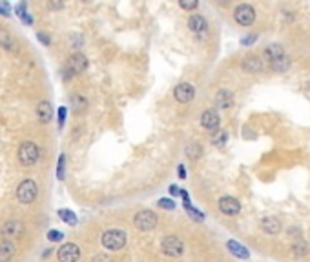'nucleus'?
<instances>
[{"mask_svg":"<svg viewBox=\"0 0 310 262\" xmlns=\"http://www.w3.org/2000/svg\"><path fill=\"white\" fill-rule=\"evenodd\" d=\"M188 29H190L192 33H195V35L204 33V31L208 29L206 19H204L202 15H199V13H192L190 17H188Z\"/></svg>","mask_w":310,"mask_h":262,"instance_id":"obj_13","label":"nucleus"},{"mask_svg":"<svg viewBox=\"0 0 310 262\" xmlns=\"http://www.w3.org/2000/svg\"><path fill=\"white\" fill-rule=\"evenodd\" d=\"M234 104V93L228 91V89H219L216 93V106L221 107V109H228Z\"/></svg>","mask_w":310,"mask_h":262,"instance_id":"obj_20","label":"nucleus"},{"mask_svg":"<svg viewBox=\"0 0 310 262\" xmlns=\"http://www.w3.org/2000/svg\"><path fill=\"white\" fill-rule=\"evenodd\" d=\"M241 69L245 73H250V75H256L263 69V60L256 55H248V57L243 58L241 62Z\"/></svg>","mask_w":310,"mask_h":262,"instance_id":"obj_14","label":"nucleus"},{"mask_svg":"<svg viewBox=\"0 0 310 262\" xmlns=\"http://www.w3.org/2000/svg\"><path fill=\"white\" fill-rule=\"evenodd\" d=\"M0 48L8 49V51H17V40L4 28H0Z\"/></svg>","mask_w":310,"mask_h":262,"instance_id":"obj_22","label":"nucleus"},{"mask_svg":"<svg viewBox=\"0 0 310 262\" xmlns=\"http://www.w3.org/2000/svg\"><path fill=\"white\" fill-rule=\"evenodd\" d=\"M157 222H159V217L153 213L152 209H141L133 217L135 228L141 229V231H152V229H155Z\"/></svg>","mask_w":310,"mask_h":262,"instance_id":"obj_2","label":"nucleus"},{"mask_svg":"<svg viewBox=\"0 0 310 262\" xmlns=\"http://www.w3.org/2000/svg\"><path fill=\"white\" fill-rule=\"evenodd\" d=\"M49 8H51V10H59V8H62V4H49Z\"/></svg>","mask_w":310,"mask_h":262,"instance_id":"obj_43","label":"nucleus"},{"mask_svg":"<svg viewBox=\"0 0 310 262\" xmlns=\"http://www.w3.org/2000/svg\"><path fill=\"white\" fill-rule=\"evenodd\" d=\"M157 206H159V208H163V209H168V211H173V209L177 208V206H175V202H173L172 199H159Z\"/></svg>","mask_w":310,"mask_h":262,"instance_id":"obj_30","label":"nucleus"},{"mask_svg":"<svg viewBox=\"0 0 310 262\" xmlns=\"http://www.w3.org/2000/svg\"><path fill=\"white\" fill-rule=\"evenodd\" d=\"M179 177H181V179H186V168H184V164H179Z\"/></svg>","mask_w":310,"mask_h":262,"instance_id":"obj_42","label":"nucleus"},{"mask_svg":"<svg viewBox=\"0 0 310 262\" xmlns=\"http://www.w3.org/2000/svg\"><path fill=\"white\" fill-rule=\"evenodd\" d=\"M37 116H39V120L42 124H49V122L53 120V107H51V104L48 100L39 102V106H37Z\"/></svg>","mask_w":310,"mask_h":262,"instance_id":"obj_17","label":"nucleus"},{"mask_svg":"<svg viewBox=\"0 0 310 262\" xmlns=\"http://www.w3.org/2000/svg\"><path fill=\"white\" fill-rule=\"evenodd\" d=\"M306 89H308V91H310V80H308V82H306Z\"/></svg>","mask_w":310,"mask_h":262,"instance_id":"obj_44","label":"nucleus"},{"mask_svg":"<svg viewBox=\"0 0 310 262\" xmlns=\"http://www.w3.org/2000/svg\"><path fill=\"white\" fill-rule=\"evenodd\" d=\"M285 48L281 46V44H277V42H272V44H268L265 48V51H263V57L266 58V62L270 64V62H274V60H277V58H283L285 57Z\"/></svg>","mask_w":310,"mask_h":262,"instance_id":"obj_15","label":"nucleus"},{"mask_svg":"<svg viewBox=\"0 0 310 262\" xmlns=\"http://www.w3.org/2000/svg\"><path fill=\"white\" fill-rule=\"evenodd\" d=\"M10 13H11L10 2H0V15L2 17H10Z\"/></svg>","mask_w":310,"mask_h":262,"instance_id":"obj_34","label":"nucleus"},{"mask_svg":"<svg viewBox=\"0 0 310 262\" xmlns=\"http://www.w3.org/2000/svg\"><path fill=\"white\" fill-rule=\"evenodd\" d=\"M37 39H39L40 42L44 44V46H49V44H51V40H49V37H48V35H44V33H37Z\"/></svg>","mask_w":310,"mask_h":262,"instance_id":"obj_37","label":"nucleus"},{"mask_svg":"<svg viewBox=\"0 0 310 262\" xmlns=\"http://www.w3.org/2000/svg\"><path fill=\"white\" fill-rule=\"evenodd\" d=\"M15 244L13 240H0V262H10L11 258L15 257Z\"/></svg>","mask_w":310,"mask_h":262,"instance_id":"obj_21","label":"nucleus"},{"mask_svg":"<svg viewBox=\"0 0 310 262\" xmlns=\"http://www.w3.org/2000/svg\"><path fill=\"white\" fill-rule=\"evenodd\" d=\"M170 195H172V197H177V195H181V188H179V186H175V184H172V186H170Z\"/></svg>","mask_w":310,"mask_h":262,"instance_id":"obj_38","label":"nucleus"},{"mask_svg":"<svg viewBox=\"0 0 310 262\" xmlns=\"http://www.w3.org/2000/svg\"><path fill=\"white\" fill-rule=\"evenodd\" d=\"M64 120H66V107H59V127L64 126Z\"/></svg>","mask_w":310,"mask_h":262,"instance_id":"obj_35","label":"nucleus"},{"mask_svg":"<svg viewBox=\"0 0 310 262\" xmlns=\"http://www.w3.org/2000/svg\"><path fill=\"white\" fill-rule=\"evenodd\" d=\"M64 170H66V155H60L59 166H57V177H59V180H64Z\"/></svg>","mask_w":310,"mask_h":262,"instance_id":"obj_29","label":"nucleus"},{"mask_svg":"<svg viewBox=\"0 0 310 262\" xmlns=\"http://www.w3.org/2000/svg\"><path fill=\"white\" fill-rule=\"evenodd\" d=\"M179 6H181L182 10L192 11V10H195L197 6H199V2H195V0H192V2H188V0H181V2H179Z\"/></svg>","mask_w":310,"mask_h":262,"instance_id":"obj_32","label":"nucleus"},{"mask_svg":"<svg viewBox=\"0 0 310 262\" xmlns=\"http://www.w3.org/2000/svg\"><path fill=\"white\" fill-rule=\"evenodd\" d=\"M126 240H128V237H126V233L123 231V229H106V231L102 233V238H100V242H102V246L106 247V249H110V251H119V249H123L124 246H126Z\"/></svg>","mask_w":310,"mask_h":262,"instance_id":"obj_1","label":"nucleus"},{"mask_svg":"<svg viewBox=\"0 0 310 262\" xmlns=\"http://www.w3.org/2000/svg\"><path fill=\"white\" fill-rule=\"evenodd\" d=\"M193 97H195V87L190 82H181L173 87V98L177 102H181V104L192 102Z\"/></svg>","mask_w":310,"mask_h":262,"instance_id":"obj_10","label":"nucleus"},{"mask_svg":"<svg viewBox=\"0 0 310 262\" xmlns=\"http://www.w3.org/2000/svg\"><path fill=\"white\" fill-rule=\"evenodd\" d=\"M88 69V58L84 57L82 53H73L69 57L68 66L64 69V80H69L73 75H79V73H84Z\"/></svg>","mask_w":310,"mask_h":262,"instance_id":"obj_5","label":"nucleus"},{"mask_svg":"<svg viewBox=\"0 0 310 262\" xmlns=\"http://www.w3.org/2000/svg\"><path fill=\"white\" fill-rule=\"evenodd\" d=\"M217 206L221 209V213L228 215V217H236V215L241 213V202L237 199H234V197H228V195L227 197H221Z\"/></svg>","mask_w":310,"mask_h":262,"instance_id":"obj_11","label":"nucleus"},{"mask_svg":"<svg viewBox=\"0 0 310 262\" xmlns=\"http://www.w3.org/2000/svg\"><path fill=\"white\" fill-rule=\"evenodd\" d=\"M71 40H73L71 48H80V46H82V39H80V37H71Z\"/></svg>","mask_w":310,"mask_h":262,"instance_id":"obj_40","label":"nucleus"},{"mask_svg":"<svg viewBox=\"0 0 310 262\" xmlns=\"http://www.w3.org/2000/svg\"><path fill=\"white\" fill-rule=\"evenodd\" d=\"M40 159V150L35 142H22L19 148V160L22 166H33Z\"/></svg>","mask_w":310,"mask_h":262,"instance_id":"obj_3","label":"nucleus"},{"mask_svg":"<svg viewBox=\"0 0 310 262\" xmlns=\"http://www.w3.org/2000/svg\"><path fill=\"white\" fill-rule=\"evenodd\" d=\"M292 253H294L295 257H305L306 253H308V244L299 240V242H294L292 244Z\"/></svg>","mask_w":310,"mask_h":262,"instance_id":"obj_26","label":"nucleus"},{"mask_svg":"<svg viewBox=\"0 0 310 262\" xmlns=\"http://www.w3.org/2000/svg\"><path fill=\"white\" fill-rule=\"evenodd\" d=\"M288 235H290V237H299L301 229L299 228H288Z\"/></svg>","mask_w":310,"mask_h":262,"instance_id":"obj_41","label":"nucleus"},{"mask_svg":"<svg viewBox=\"0 0 310 262\" xmlns=\"http://www.w3.org/2000/svg\"><path fill=\"white\" fill-rule=\"evenodd\" d=\"M219 124H221V118H219V113L216 109H204L201 113V126L208 131H217L219 129Z\"/></svg>","mask_w":310,"mask_h":262,"instance_id":"obj_12","label":"nucleus"},{"mask_svg":"<svg viewBox=\"0 0 310 262\" xmlns=\"http://www.w3.org/2000/svg\"><path fill=\"white\" fill-rule=\"evenodd\" d=\"M256 40H257V35H256V33L245 35V37L241 39V44H243V46H252V44L256 42Z\"/></svg>","mask_w":310,"mask_h":262,"instance_id":"obj_33","label":"nucleus"},{"mask_svg":"<svg viewBox=\"0 0 310 262\" xmlns=\"http://www.w3.org/2000/svg\"><path fill=\"white\" fill-rule=\"evenodd\" d=\"M71 107H73V111L79 115V113H82L86 107H88V102H86V98L82 97V95H75L73 98H71Z\"/></svg>","mask_w":310,"mask_h":262,"instance_id":"obj_24","label":"nucleus"},{"mask_svg":"<svg viewBox=\"0 0 310 262\" xmlns=\"http://www.w3.org/2000/svg\"><path fill=\"white\" fill-rule=\"evenodd\" d=\"M268 66H270V69L274 73H285V71H288V69H290L292 60H290V57H288V55H285L283 58H277V60L270 62Z\"/></svg>","mask_w":310,"mask_h":262,"instance_id":"obj_23","label":"nucleus"},{"mask_svg":"<svg viewBox=\"0 0 310 262\" xmlns=\"http://www.w3.org/2000/svg\"><path fill=\"white\" fill-rule=\"evenodd\" d=\"M22 233H24V224L15 218H11L0 226V235L4 237V240H13V238L20 237Z\"/></svg>","mask_w":310,"mask_h":262,"instance_id":"obj_8","label":"nucleus"},{"mask_svg":"<svg viewBox=\"0 0 310 262\" xmlns=\"http://www.w3.org/2000/svg\"><path fill=\"white\" fill-rule=\"evenodd\" d=\"M48 238L51 242H60L64 238V233L59 231V229H51V231H48Z\"/></svg>","mask_w":310,"mask_h":262,"instance_id":"obj_31","label":"nucleus"},{"mask_svg":"<svg viewBox=\"0 0 310 262\" xmlns=\"http://www.w3.org/2000/svg\"><path fill=\"white\" fill-rule=\"evenodd\" d=\"M59 217L62 218L66 224H69V226H75V224H77V215H75L73 211H69V209H59Z\"/></svg>","mask_w":310,"mask_h":262,"instance_id":"obj_28","label":"nucleus"},{"mask_svg":"<svg viewBox=\"0 0 310 262\" xmlns=\"http://www.w3.org/2000/svg\"><path fill=\"white\" fill-rule=\"evenodd\" d=\"M57 258L59 262H79L80 258V247L73 242H68L64 246L59 247L57 251Z\"/></svg>","mask_w":310,"mask_h":262,"instance_id":"obj_9","label":"nucleus"},{"mask_svg":"<svg viewBox=\"0 0 310 262\" xmlns=\"http://www.w3.org/2000/svg\"><path fill=\"white\" fill-rule=\"evenodd\" d=\"M202 153V148L201 144H197V142H190V144L186 146V157L192 160H197L199 157H201Z\"/></svg>","mask_w":310,"mask_h":262,"instance_id":"obj_25","label":"nucleus"},{"mask_svg":"<svg viewBox=\"0 0 310 262\" xmlns=\"http://www.w3.org/2000/svg\"><path fill=\"white\" fill-rule=\"evenodd\" d=\"M17 13H19L20 20H22V19L26 17V15H28V13H26V2H20V4L17 6Z\"/></svg>","mask_w":310,"mask_h":262,"instance_id":"obj_36","label":"nucleus"},{"mask_svg":"<svg viewBox=\"0 0 310 262\" xmlns=\"http://www.w3.org/2000/svg\"><path fill=\"white\" fill-rule=\"evenodd\" d=\"M39 195V186L35 180H22L17 188V199H19L20 204H31Z\"/></svg>","mask_w":310,"mask_h":262,"instance_id":"obj_4","label":"nucleus"},{"mask_svg":"<svg viewBox=\"0 0 310 262\" xmlns=\"http://www.w3.org/2000/svg\"><path fill=\"white\" fill-rule=\"evenodd\" d=\"M234 19L239 26L243 28H248L256 22V10L252 8L250 4H239L234 11Z\"/></svg>","mask_w":310,"mask_h":262,"instance_id":"obj_6","label":"nucleus"},{"mask_svg":"<svg viewBox=\"0 0 310 262\" xmlns=\"http://www.w3.org/2000/svg\"><path fill=\"white\" fill-rule=\"evenodd\" d=\"M228 142V135H227V131H216V135L212 137V144L217 146V148H223V146H227Z\"/></svg>","mask_w":310,"mask_h":262,"instance_id":"obj_27","label":"nucleus"},{"mask_svg":"<svg viewBox=\"0 0 310 262\" xmlns=\"http://www.w3.org/2000/svg\"><path fill=\"white\" fill-rule=\"evenodd\" d=\"M227 247H228V251H230L234 257H237V258H250V251H248V247L243 246V244L237 242V240H234V238H230V240H228Z\"/></svg>","mask_w":310,"mask_h":262,"instance_id":"obj_19","label":"nucleus"},{"mask_svg":"<svg viewBox=\"0 0 310 262\" xmlns=\"http://www.w3.org/2000/svg\"><path fill=\"white\" fill-rule=\"evenodd\" d=\"M181 199H182V206H184V209H186V213L190 215V217H192L193 220H197V222H202V220H204V215H202L201 211H197V209L192 206V202H190V195H188V191L181 189Z\"/></svg>","mask_w":310,"mask_h":262,"instance_id":"obj_16","label":"nucleus"},{"mask_svg":"<svg viewBox=\"0 0 310 262\" xmlns=\"http://www.w3.org/2000/svg\"><path fill=\"white\" fill-rule=\"evenodd\" d=\"M161 247H163V251L168 257H181L182 251H184V242L175 235H168V237H164Z\"/></svg>","mask_w":310,"mask_h":262,"instance_id":"obj_7","label":"nucleus"},{"mask_svg":"<svg viewBox=\"0 0 310 262\" xmlns=\"http://www.w3.org/2000/svg\"><path fill=\"white\" fill-rule=\"evenodd\" d=\"M91 262H112V260H110L106 255H95V257L91 258Z\"/></svg>","mask_w":310,"mask_h":262,"instance_id":"obj_39","label":"nucleus"},{"mask_svg":"<svg viewBox=\"0 0 310 262\" xmlns=\"http://www.w3.org/2000/svg\"><path fill=\"white\" fill-rule=\"evenodd\" d=\"M259 226H261L263 231L268 233V235H277V233L281 231V222H279V218H276V217H263Z\"/></svg>","mask_w":310,"mask_h":262,"instance_id":"obj_18","label":"nucleus"}]
</instances>
